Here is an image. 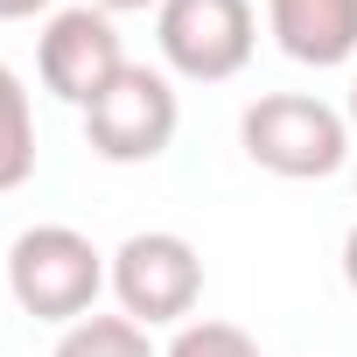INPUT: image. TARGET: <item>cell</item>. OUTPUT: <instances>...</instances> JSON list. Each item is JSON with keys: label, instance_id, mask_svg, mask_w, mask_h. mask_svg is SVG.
Here are the masks:
<instances>
[{"label": "cell", "instance_id": "6da1fadb", "mask_svg": "<svg viewBox=\"0 0 357 357\" xmlns=\"http://www.w3.org/2000/svg\"><path fill=\"white\" fill-rule=\"evenodd\" d=\"M0 287H8L36 322L70 329V322L98 315V294L112 287V266H105V252L84 231H70V225H29L8 245V259H0Z\"/></svg>", "mask_w": 357, "mask_h": 357}, {"label": "cell", "instance_id": "7a4b0ae2", "mask_svg": "<svg viewBox=\"0 0 357 357\" xmlns=\"http://www.w3.org/2000/svg\"><path fill=\"white\" fill-rule=\"evenodd\" d=\"M238 147L252 168L280 183H322L350 161V112L308 98V91H266L238 119Z\"/></svg>", "mask_w": 357, "mask_h": 357}, {"label": "cell", "instance_id": "3957f363", "mask_svg": "<svg viewBox=\"0 0 357 357\" xmlns=\"http://www.w3.org/2000/svg\"><path fill=\"white\" fill-rule=\"evenodd\" d=\"M175 126H183V98L175 84L147 63H126L91 105H84V140L98 161L112 168H140V161H161L175 147Z\"/></svg>", "mask_w": 357, "mask_h": 357}, {"label": "cell", "instance_id": "277c9868", "mask_svg": "<svg viewBox=\"0 0 357 357\" xmlns=\"http://www.w3.org/2000/svg\"><path fill=\"white\" fill-rule=\"evenodd\" d=\"M154 43L161 63L190 84H225L252 63L259 50V15L252 0H161L154 8Z\"/></svg>", "mask_w": 357, "mask_h": 357}, {"label": "cell", "instance_id": "5b68a950", "mask_svg": "<svg viewBox=\"0 0 357 357\" xmlns=\"http://www.w3.org/2000/svg\"><path fill=\"white\" fill-rule=\"evenodd\" d=\"M112 294L140 329H183L204 301V259L183 231H133L112 252Z\"/></svg>", "mask_w": 357, "mask_h": 357}, {"label": "cell", "instance_id": "8992f818", "mask_svg": "<svg viewBox=\"0 0 357 357\" xmlns=\"http://www.w3.org/2000/svg\"><path fill=\"white\" fill-rule=\"evenodd\" d=\"M36 70H43V91H56L63 105H91L119 70H126V43H119V29H112V15L105 8H56L50 15V29H43V43H36Z\"/></svg>", "mask_w": 357, "mask_h": 357}, {"label": "cell", "instance_id": "52a82bcc", "mask_svg": "<svg viewBox=\"0 0 357 357\" xmlns=\"http://www.w3.org/2000/svg\"><path fill=\"white\" fill-rule=\"evenodd\" d=\"M266 29L294 63L336 70L357 56V0H266Z\"/></svg>", "mask_w": 357, "mask_h": 357}, {"label": "cell", "instance_id": "ba28073f", "mask_svg": "<svg viewBox=\"0 0 357 357\" xmlns=\"http://www.w3.org/2000/svg\"><path fill=\"white\" fill-rule=\"evenodd\" d=\"M36 175V105H29V84L0 63V197L22 190Z\"/></svg>", "mask_w": 357, "mask_h": 357}, {"label": "cell", "instance_id": "9c48e42d", "mask_svg": "<svg viewBox=\"0 0 357 357\" xmlns=\"http://www.w3.org/2000/svg\"><path fill=\"white\" fill-rule=\"evenodd\" d=\"M50 357H161V350L147 343V329L133 315H84L56 336Z\"/></svg>", "mask_w": 357, "mask_h": 357}, {"label": "cell", "instance_id": "30bf717a", "mask_svg": "<svg viewBox=\"0 0 357 357\" xmlns=\"http://www.w3.org/2000/svg\"><path fill=\"white\" fill-rule=\"evenodd\" d=\"M161 357H266L238 322H218V315H204V322H183L168 336V350Z\"/></svg>", "mask_w": 357, "mask_h": 357}, {"label": "cell", "instance_id": "8fae6325", "mask_svg": "<svg viewBox=\"0 0 357 357\" xmlns=\"http://www.w3.org/2000/svg\"><path fill=\"white\" fill-rule=\"evenodd\" d=\"M50 8H56V0H0V22H36Z\"/></svg>", "mask_w": 357, "mask_h": 357}, {"label": "cell", "instance_id": "7c38bea8", "mask_svg": "<svg viewBox=\"0 0 357 357\" xmlns=\"http://www.w3.org/2000/svg\"><path fill=\"white\" fill-rule=\"evenodd\" d=\"M343 287L357 294V225H350V238H343Z\"/></svg>", "mask_w": 357, "mask_h": 357}, {"label": "cell", "instance_id": "4fadbf2b", "mask_svg": "<svg viewBox=\"0 0 357 357\" xmlns=\"http://www.w3.org/2000/svg\"><path fill=\"white\" fill-rule=\"evenodd\" d=\"M91 8H105V15H140V8H161V0H91Z\"/></svg>", "mask_w": 357, "mask_h": 357}, {"label": "cell", "instance_id": "5bb4252c", "mask_svg": "<svg viewBox=\"0 0 357 357\" xmlns=\"http://www.w3.org/2000/svg\"><path fill=\"white\" fill-rule=\"evenodd\" d=\"M350 133H357V84H350Z\"/></svg>", "mask_w": 357, "mask_h": 357}]
</instances>
